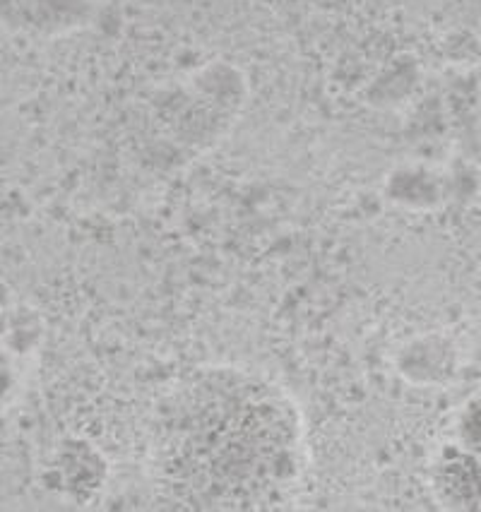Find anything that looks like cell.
<instances>
[{"label": "cell", "instance_id": "2", "mask_svg": "<svg viewBox=\"0 0 481 512\" xmlns=\"http://www.w3.org/2000/svg\"><path fill=\"white\" fill-rule=\"evenodd\" d=\"M433 479L450 505L481 510V392L455 416L436 455Z\"/></svg>", "mask_w": 481, "mask_h": 512}, {"label": "cell", "instance_id": "1", "mask_svg": "<svg viewBox=\"0 0 481 512\" xmlns=\"http://www.w3.org/2000/svg\"><path fill=\"white\" fill-rule=\"evenodd\" d=\"M162 498L188 510H287L308 491L311 452L294 397L236 366L190 371L159 402L150 438Z\"/></svg>", "mask_w": 481, "mask_h": 512}]
</instances>
